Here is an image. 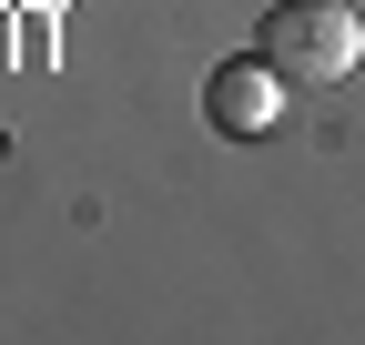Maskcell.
I'll use <instances>...</instances> for the list:
<instances>
[{"instance_id": "2", "label": "cell", "mask_w": 365, "mask_h": 345, "mask_svg": "<svg viewBox=\"0 0 365 345\" xmlns=\"http://www.w3.org/2000/svg\"><path fill=\"white\" fill-rule=\"evenodd\" d=\"M284 92H294V81L274 71L264 51H254V61H213V81H203V122H213V133H234V143H264L274 122H284Z\"/></svg>"}, {"instance_id": "1", "label": "cell", "mask_w": 365, "mask_h": 345, "mask_svg": "<svg viewBox=\"0 0 365 345\" xmlns=\"http://www.w3.org/2000/svg\"><path fill=\"white\" fill-rule=\"evenodd\" d=\"M254 51L284 71V81L325 92V81H345L365 61V21L345 11V0H274V11L254 21Z\"/></svg>"}]
</instances>
